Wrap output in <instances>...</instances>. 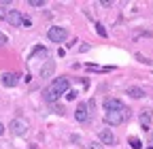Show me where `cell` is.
Returning <instances> with one entry per match:
<instances>
[{
  "label": "cell",
  "instance_id": "obj_1",
  "mask_svg": "<svg viewBox=\"0 0 153 149\" xmlns=\"http://www.w3.org/2000/svg\"><path fill=\"white\" fill-rule=\"evenodd\" d=\"M130 117V109L126 107L123 111H106L104 113V121L108 124V126H119L121 121H126Z\"/></svg>",
  "mask_w": 153,
  "mask_h": 149
},
{
  "label": "cell",
  "instance_id": "obj_2",
  "mask_svg": "<svg viewBox=\"0 0 153 149\" xmlns=\"http://www.w3.org/2000/svg\"><path fill=\"white\" fill-rule=\"evenodd\" d=\"M66 36H68V30L64 26H51L47 30V39L51 43H64L66 41Z\"/></svg>",
  "mask_w": 153,
  "mask_h": 149
},
{
  "label": "cell",
  "instance_id": "obj_3",
  "mask_svg": "<svg viewBox=\"0 0 153 149\" xmlns=\"http://www.w3.org/2000/svg\"><path fill=\"white\" fill-rule=\"evenodd\" d=\"M28 128H30V124H28V119H24V117H15V119L9 124L11 134H15V136H24V134L28 132Z\"/></svg>",
  "mask_w": 153,
  "mask_h": 149
},
{
  "label": "cell",
  "instance_id": "obj_4",
  "mask_svg": "<svg viewBox=\"0 0 153 149\" xmlns=\"http://www.w3.org/2000/svg\"><path fill=\"white\" fill-rule=\"evenodd\" d=\"M49 87H51L53 92H57V94H66V92L70 89V81H68L66 77H55Z\"/></svg>",
  "mask_w": 153,
  "mask_h": 149
},
{
  "label": "cell",
  "instance_id": "obj_5",
  "mask_svg": "<svg viewBox=\"0 0 153 149\" xmlns=\"http://www.w3.org/2000/svg\"><path fill=\"white\" fill-rule=\"evenodd\" d=\"M74 119L79 121V124H85V121L89 119V107H87L85 102H81L79 107H76V111H74Z\"/></svg>",
  "mask_w": 153,
  "mask_h": 149
},
{
  "label": "cell",
  "instance_id": "obj_6",
  "mask_svg": "<svg viewBox=\"0 0 153 149\" xmlns=\"http://www.w3.org/2000/svg\"><path fill=\"white\" fill-rule=\"evenodd\" d=\"M138 119H140L143 130H147V132H149V128H151V119H153V111H151V109H143V111H140V115H138Z\"/></svg>",
  "mask_w": 153,
  "mask_h": 149
},
{
  "label": "cell",
  "instance_id": "obj_7",
  "mask_svg": "<svg viewBox=\"0 0 153 149\" xmlns=\"http://www.w3.org/2000/svg\"><path fill=\"white\" fill-rule=\"evenodd\" d=\"M126 104L119 98H106L104 100V111H123Z\"/></svg>",
  "mask_w": 153,
  "mask_h": 149
},
{
  "label": "cell",
  "instance_id": "obj_8",
  "mask_svg": "<svg viewBox=\"0 0 153 149\" xmlns=\"http://www.w3.org/2000/svg\"><path fill=\"white\" fill-rule=\"evenodd\" d=\"M0 81H2L4 87H15V85L19 83V74H17V72H4Z\"/></svg>",
  "mask_w": 153,
  "mask_h": 149
},
{
  "label": "cell",
  "instance_id": "obj_9",
  "mask_svg": "<svg viewBox=\"0 0 153 149\" xmlns=\"http://www.w3.org/2000/svg\"><path fill=\"white\" fill-rule=\"evenodd\" d=\"M98 141H100L102 145H115V134L111 132L108 128H104V130H100V132H98Z\"/></svg>",
  "mask_w": 153,
  "mask_h": 149
},
{
  "label": "cell",
  "instance_id": "obj_10",
  "mask_svg": "<svg viewBox=\"0 0 153 149\" xmlns=\"http://www.w3.org/2000/svg\"><path fill=\"white\" fill-rule=\"evenodd\" d=\"M22 19H24V15L19 13L17 9H9V15H7V22L11 26H22Z\"/></svg>",
  "mask_w": 153,
  "mask_h": 149
},
{
  "label": "cell",
  "instance_id": "obj_11",
  "mask_svg": "<svg viewBox=\"0 0 153 149\" xmlns=\"http://www.w3.org/2000/svg\"><path fill=\"white\" fill-rule=\"evenodd\" d=\"M53 72H55V62L53 60H47L43 64V68H41V77L43 79H49V77H53Z\"/></svg>",
  "mask_w": 153,
  "mask_h": 149
},
{
  "label": "cell",
  "instance_id": "obj_12",
  "mask_svg": "<svg viewBox=\"0 0 153 149\" xmlns=\"http://www.w3.org/2000/svg\"><path fill=\"white\" fill-rule=\"evenodd\" d=\"M43 98H45V102L55 104V102H57V98H60V94H57V92H53L51 87H47V89L43 92Z\"/></svg>",
  "mask_w": 153,
  "mask_h": 149
},
{
  "label": "cell",
  "instance_id": "obj_13",
  "mask_svg": "<svg viewBox=\"0 0 153 149\" xmlns=\"http://www.w3.org/2000/svg\"><path fill=\"white\" fill-rule=\"evenodd\" d=\"M126 94H128L130 98H145V96H147V94H145V89H143V87H136V85L128 87V89H126Z\"/></svg>",
  "mask_w": 153,
  "mask_h": 149
},
{
  "label": "cell",
  "instance_id": "obj_14",
  "mask_svg": "<svg viewBox=\"0 0 153 149\" xmlns=\"http://www.w3.org/2000/svg\"><path fill=\"white\" fill-rule=\"evenodd\" d=\"M34 58H47V49H45L43 45L34 47V49H32V53H30V60H34Z\"/></svg>",
  "mask_w": 153,
  "mask_h": 149
},
{
  "label": "cell",
  "instance_id": "obj_15",
  "mask_svg": "<svg viewBox=\"0 0 153 149\" xmlns=\"http://www.w3.org/2000/svg\"><path fill=\"white\" fill-rule=\"evenodd\" d=\"M128 143H130L132 149H143V143H140V139H136V136H130Z\"/></svg>",
  "mask_w": 153,
  "mask_h": 149
},
{
  "label": "cell",
  "instance_id": "obj_16",
  "mask_svg": "<svg viewBox=\"0 0 153 149\" xmlns=\"http://www.w3.org/2000/svg\"><path fill=\"white\" fill-rule=\"evenodd\" d=\"M28 4H30V7H34V9H41V7H45L47 2H45V0H30Z\"/></svg>",
  "mask_w": 153,
  "mask_h": 149
},
{
  "label": "cell",
  "instance_id": "obj_17",
  "mask_svg": "<svg viewBox=\"0 0 153 149\" xmlns=\"http://www.w3.org/2000/svg\"><path fill=\"white\" fill-rule=\"evenodd\" d=\"M76 94H79L76 89H68V92H66V100H74V98H76Z\"/></svg>",
  "mask_w": 153,
  "mask_h": 149
},
{
  "label": "cell",
  "instance_id": "obj_18",
  "mask_svg": "<svg viewBox=\"0 0 153 149\" xmlns=\"http://www.w3.org/2000/svg\"><path fill=\"white\" fill-rule=\"evenodd\" d=\"M96 32H98L100 36H106V28H104L102 24H96Z\"/></svg>",
  "mask_w": 153,
  "mask_h": 149
},
{
  "label": "cell",
  "instance_id": "obj_19",
  "mask_svg": "<svg viewBox=\"0 0 153 149\" xmlns=\"http://www.w3.org/2000/svg\"><path fill=\"white\" fill-rule=\"evenodd\" d=\"M7 15H9V9H7V4H2L0 7V19H7Z\"/></svg>",
  "mask_w": 153,
  "mask_h": 149
},
{
  "label": "cell",
  "instance_id": "obj_20",
  "mask_svg": "<svg viewBox=\"0 0 153 149\" xmlns=\"http://www.w3.org/2000/svg\"><path fill=\"white\" fill-rule=\"evenodd\" d=\"M22 26H24V28H32V19L24 15V19H22Z\"/></svg>",
  "mask_w": 153,
  "mask_h": 149
},
{
  "label": "cell",
  "instance_id": "obj_21",
  "mask_svg": "<svg viewBox=\"0 0 153 149\" xmlns=\"http://www.w3.org/2000/svg\"><path fill=\"white\" fill-rule=\"evenodd\" d=\"M7 43H9L7 34H4V32H0V47H2V45H7Z\"/></svg>",
  "mask_w": 153,
  "mask_h": 149
},
{
  "label": "cell",
  "instance_id": "obj_22",
  "mask_svg": "<svg viewBox=\"0 0 153 149\" xmlns=\"http://www.w3.org/2000/svg\"><path fill=\"white\" fill-rule=\"evenodd\" d=\"M136 60H140V62H143V64H149V60H147V58H145V55H140V53H136Z\"/></svg>",
  "mask_w": 153,
  "mask_h": 149
},
{
  "label": "cell",
  "instance_id": "obj_23",
  "mask_svg": "<svg viewBox=\"0 0 153 149\" xmlns=\"http://www.w3.org/2000/svg\"><path fill=\"white\" fill-rule=\"evenodd\" d=\"M53 111H55V113H57V115H62V113H64V109H62V107H57V104L53 107Z\"/></svg>",
  "mask_w": 153,
  "mask_h": 149
},
{
  "label": "cell",
  "instance_id": "obj_24",
  "mask_svg": "<svg viewBox=\"0 0 153 149\" xmlns=\"http://www.w3.org/2000/svg\"><path fill=\"white\" fill-rule=\"evenodd\" d=\"M89 149H102V147H100V143H91V145H89Z\"/></svg>",
  "mask_w": 153,
  "mask_h": 149
},
{
  "label": "cell",
  "instance_id": "obj_25",
  "mask_svg": "<svg viewBox=\"0 0 153 149\" xmlns=\"http://www.w3.org/2000/svg\"><path fill=\"white\" fill-rule=\"evenodd\" d=\"M2 134H4V124L0 121V136H2Z\"/></svg>",
  "mask_w": 153,
  "mask_h": 149
},
{
  "label": "cell",
  "instance_id": "obj_26",
  "mask_svg": "<svg viewBox=\"0 0 153 149\" xmlns=\"http://www.w3.org/2000/svg\"><path fill=\"white\" fill-rule=\"evenodd\" d=\"M149 139H151V145H153V132H151V136H149Z\"/></svg>",
  "mask_w": 153,
  "mask_h": 149
}]
</instances>
